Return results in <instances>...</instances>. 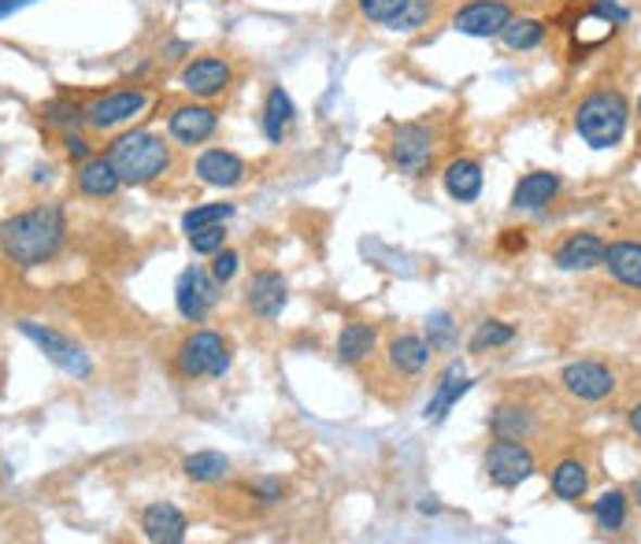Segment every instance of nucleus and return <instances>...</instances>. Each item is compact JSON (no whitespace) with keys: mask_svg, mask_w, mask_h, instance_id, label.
Listing matches in <instances>:
<instances>
[{"mask_svg":"<svg viewBox=\"0 0 641 544\" xmlns=\"http://www.w3.org/2000/svg\"><path fill=\"white\" fill-rule=\"evenodd\" d=\"M186 515L175 504H149L141 515V533L156 544H178L186 541Z\"/></svg>","mask_w":641,"mask_h":544,"instance_id":"dca6fc26","label":"nucleus"},{"mask_svg":"<svg viewBox=\"0 0 641 544\" xmlns=\"http://www.w3.org/2000/svg\"><path fill=\"white\" fill-rule=\"evenodd\" d=\"M390 152H393V163L401 167V175L419 178L423 170L430 167V160H435V134L423 123H401L393 130Z\"/></svg>","mask_w":641,"mask_h":544,"instance_id":"0eeeda50","label":"nucleus"},{"mask_svg":"<svg viewBox=\"0 0 641 544\" xmlns=\"http://www.w3.org/2000/svg\"><path fill=\"white\" fill-rule=\"evenodd\" d=\"M427 333H430V349H441V344L453 341V322H449V315L427 319Z\"/></svg>","mask_w":641,"mask_h":544,"instance_id":"e433bc0d","label":"nucleus"},{"mask_svg":"<svg viewBox=\"0 0 641 544\" xmlns=\"http://www.w3.org/2000/svg\"><path fill=\"white\" fill-rule=\"evenodd\" d=\"M556 193H560V175H553V170H535V175L519 178L516 193H512V207H519V212H538V207H545Z\"/></svg>","mask_w":641,"mask_h":544,"instance_id":"6ab92c4d","label":"nucleus"},{"mask_svg":"<svg viewBox=\"0 0 641 544\" xmlns=\"http://www.w3.org/2000/svg\"><path fill=\"white\" fill-rule=\"evenodd\" d=\"M630 496H634V504L641 507V475L634 478V482H630Z\"/></svg>","mask_w":641,"mask_h":544,"instance_id":"c03bdc74","label":"nucleus"},{"mask_svg":"<svg viewBox=\"0 0 641 544\" xmlns=\"http://www.w3.org/2000/svg\"><path fill=\"white\" fill-rule=\"evenodd\" d=\"M375 341H378V333L367 322H345L341 326V333H338V359L352 367V363L372 356Z\"/></svg>","mask_w":641,"mask_h":544,"instance_id":"b1692460","label":"nucleus"},{"mask_svg":"<svg viewBox=\"0 0 641 544\" xmlns=\"http://www.w3.org/2000/svg\"><path fill=\"white\" fill-rule=\"evenodd\" d=\"M504 45L508 49H516V52H527V49H538L541 45V38H545V26H541V20H512L508 26H504Z\"/></svg>","mask_w":641,"mask_h":544,"instance_id":"c756f323","label":"nucleus"},{"mask_svg":"<svg viewBox=\"0 0 641 544\" xmlns=\"http://www.w3.org/2000/svg\"><path fill=\"white\" fill-rule=\"evenodd\" d=\"M189 244H193V252H201V256H215L219 249H227V230H223V223L215 226H201V230L186 233Z\"/></svg>","mask_w":641,"mask_h":544,"instance_id":"473e14b6","label":"nucleus"},{"mask_svg":"<svg viewBox=\"0 0 641 544\" xmlns=\"http://www.w3.org/2000/svg\"><path fill=\"white\" fill-rule=\"evenodd\" d=\"M419 511H423V515H435V511H438V504H435V501H423V504H419Z\"/></svg>","mask_w":641,"mask_h":544,"instance_id":"a18cd8bd","label":"nucleus"},{"mask_svg":"<svg viewBox=\"0 0 641 544\" xmlns=\"http://www.w3.org/2000/svg\"><path fill=\"white\" fill-rule=\"evenodd\" d=\"M230 215H234V204H201V207H193V212L183 215V230L193 233V230H201V226L227 223Z\"/></svg>","mask_w":641,"mask_h":544,"instance_id":"7c9ffc66","label":"nucleus"},{"mask_svg":"<svg viewBox=\"0 0 641 544\" xmlns=\"http://www.w3.org/2000/svg\"><path fill=\"white\" fill-rule=\"evenodd\" d=\"M183 86L193 97H204V101L208 97H219L230 86V67L215 56H201L183 71Z\"/></svg>","mask_w":641,"mask_h":544,"instance_id":"2eb2a0df","label":"nucleus"},{"mask_svg":"<svg viewBox=\"0 0 641 544\" xmlns=\"http://www.w3.org/2000/svg\"><path fill=\"white\" fill-rule=\"evenodd\" d=\"M638 115H641V101H638Z\"/></svg>","mask_w":641,"mask_h":544,"instance_id":"de8ad7c7","label":"nucleus"},{"mask_svg":"<svg viewBox=\"0 0 641 544\" xmlns=\"http://www.w3.org/2000/svg\"><path fill=\"white\" fill-rule=\"evenodd\" d=\"M560 382H564V389L575 401H586V404H598L604 396L616 393V375H612L604 363H593V359L567 363V367L560 370Z\"/></svg>","mask_w":641,"mask_h":544,"instance_id":"1a4fd4ad","label":"nucleus"},{"mask_svg":"<svg viewBox=\"0 0 641 544\" xmlns=\"http://www.w3.org/2000/svg\"><path fill=\"white\" fill-rule=\"evenodd\" d=\"M108 160L115 163L123 186H146V181L160 178L171 167V149L164 138L149 130H130L108 149Z\"/></svg>","mask_w":641,"mask_h":544,"instance_id":"7ed1b4c3","label":"nucleus"},{"mask_svg":"<svg viewBox=\"0 0 641 544\" xmlns=\"http://www.w3.org/2000/svg\"><path fill=\"white\" fill-rule=\"evenodd\" d=\"M215 123H219V115L212 112V107H201V104H186V107H175L167 119V130L175 141L183 144H201L215 134Z\"/></svg>","mask_w":641,"mask_h":544,"instance_id":"ddd939ff","label":"nucleus"},{"mask_svg":"<svg viewBox=\"0 0 641 544\" xmlns=\"http://www.w3.org/2000/svg\"><path fill=\"white\" fill-rule=\"evenodd\" d=\"M252 489H256V496H260V501H264V504L282 501V482H275V478H264V482H256Z\"/></svg>","mask_w":641,"mask_h":544,"instance_id":"58836bf2","label":"nucleus"},{"mask_svg":"<svg viewBox=\"0 0 641 544\" xmlns=\"http://www.w3.org/2000/svg\"><path fill=\"white\" fill-rule=\"evenodd\" d=\"M430 344L423 338H415V333H404V338H393L390 341V363L401 375H419L423 367L430 363Z\"/></svg>","mask_w":641,"mask_h":544,"instance_id":"393cba45","label":"nucleus"},{"mask_svg":"<svg viewBox=\"0 0 641 544\" xmlns=\"http://www.w3.org/2000/svg\"><path fill=\"white\" fill-rule=\"evenodd\" d=\"M20 333L26 341H34L38 349L45 352V359L52 363V367H60L63 375H71V378H89L93 375V363H89V356L83 349H78L71 338H63L60 330H52V326H41V322H30V319H23L20 322Z\"/></svg>","mask_w":641,"mask_h":544,"instance_id":"39448f33","label":"nucleus"},{"mask_svg":"<svg viewBox=\"0 0 641 544\" xmlns=\"http://www.w3.org/2000/svg\"><path fill=\"white\" fill-rule=\"evenodd\" d=\"M627 419H630V430H634L638 438H641V404L630 407V415H627Z\"/></svg>","mask_w":641,"mask_h":544,"instance_id":"37998d69","label":"nucleus"},{"mask_svg":"<svg viewBox=\"0 0 641 544\" xmlns=\"http://www.w3.org/2000/svg\"><path fill=\"white\" fill-rule=\"evenodd\" d=\"M549 485H553L556 501H582L586 489H590V475H586L579 459H560L553 475H549Z\"/></svg>","mask_w":641,"mask_h":544,"instance_id":"5701e85b","label":"nucleus"},{"mask_svg":"<svg viewBox=\"0 0 641 544\" xmlns=\"http://www.w3.org/2000/svg\"><path fill=\"white\" fill-rule=\"evenodd\" d=\"M512 23V8L504 0H475L453 15V26L467 38H501Z\"/></svg>","mask_w":641,"mask_h":544,"instance_id":"9d476101","label":"nucleus"},{"mask_svg":"<svg viewBox=\"0 0 641 544\" xmlns=\"http://www.w3.org/2000/svg\"><path fill=\"white\" fill-rule=\"evenodd\" d=\"M535 475V456L523 441L497 438L486 452V478L501 489H516Z\"/></svg>","mask_w":641,"mask_h":544,"instance_id":"423d86ee","label":"nucleus"},{"mask_svg":"<svg viewBox=\"0 0 641 544\" xmlns=\"http://www.w3.org/2000/svg\"><path fill=\"white\" fill-rule=\"evenodd\" d=\"M501 244H504L508 252H523V249H527V238H523V230H504Z\"/></svg>","mask_w":641,"mask_h":544,"instance_id":"ea45409f","label":"nucleus"},{"mask_svg":"<svg viewBox=\"0 0 641 544\" xmlns=\"http://www.w3.org/2000/svg\"><path fill=\"white\" fill-rule=\"evenodd\" d=\"M78 189H83L86 197H115V189L123 186L120 170H115V163L108 156H89L83 160V167H78Z\"/></svg>","mask_w":641,"mask_h":544,"instance_id":"a211bd4d","label":"nucleus"},{"mask_svg":"<svg viewBox=\"0 0 641 544\" xmlns=\"http://www.w3.org/2000/svg\"><path fill=\"white\" fill-rule=\"evenodd\" d=\"M212 275H215V282L219 286H227L234 275H238V252H230V249H219L212 256Z\"/></svg>","mask_w":641,"mask_h":544,"instance_id":"f704fd0d","label":"nucleus"},{"mask_svg":"<svg viewBox=\"0 0 641 544\" xmlns=\"http://www.w3.org/2000/svg\"><path fill=\"white\" fill-rule=\"evenodd\" d=\"M67 233V219L56 204H38L30 212H20L4 223L0 241H4V256L20 267H38V263L52 260Z\"/></svg>","mask_w":641,"mask_h":544,"instance_id":"f257e3e1","label":"nucleus"},{"mask_svg":"<svg viewBox=\"0 0 641 544\" xmlns=\"http://www.w3.org/2000/svg\"><path fill=\"white\" fill-rule=\"evenodd\" d=\"M472 389V382L464 378V363H453V367L441 375V382L435 389V396H430V404H427V422H441L449 415V407H453L460 396Z\"/></svg>","mask_w":641,"mask_h":544,"instance_id":"412c9836","label":"nucleus"},{"mask_svg":"<svg viewBox=\"0 0 641 544\" xmlns=\"http://www.w3.org/2000/svg\"><path fill=\"white\" fill-rule=\"evenodd\" d=\"M512 338H516V330H512L508 322H482L475 330V338H472V352H486V349H501V344H508Z\"/></svg>","mask_w":641,"mask_h":544,"instance_id":"2f4dec72","label":"nucleus"},{"mask_svg":"<svg viewBox=\"0 0 641 544\" xmlns=\"http://www.w3.org/2000/svg\"><path fill=\"white\" fill-rule=\"evenodd\" d=\"M286 301H290V293H286L282 275H275V270H256V275L249 278L246 304L252 307V315H260V319H278Z\"/></svg>","mask_w":641,"mask_h":544,"instance_id":"f8f14e48","label":"nucleus"},{"mask_svg":"<svg viewBox=\"0 0 641 544\" xmlns=\"http://www.w3.org/2000/svg\"><path fill=\"white\" fill-rule=\"evenodd\" d=\"M149 97L141 93V89H120V93H108L101 101H93L86 107V123L93 126V130H112V126H120L126 119H134V115L146 107Z\"/></svg>","mask_w":641,"mask_h":544,"instance_id":"9b49d317","label":"nucleus"},{"mask_svg":"<svg viewBox=\"0 0 641 544\" xmlns=\"http://www.w3.org/2000/svg\"><path fill=\"white\" fill-rule=\"evenodd\" d=\"M23 4H30V0H0V15L8 20V15H12L15 8H23Z\"/></svg>","mask_w":641,"mask_h":544,"instance_id":"79ce46f5","label":"nucleus"},{"mask_svg":"<svg viewBox=\"0 0 641 544\" xmlns=\"http://www.w3.org/2000/svg\"><path fill=\"white\" fill-rule=\"evenodd\" d=\"M183 470L189 482H219V478H227L230 459L223 452H193V456H186Z\"/></svg>","mask_w":641,"mask_h":544,"instance_id":"c85d7f7f","label":"nucleus"},{"mask_svg":"<svg viewBox=\"0 0 641 544\" xmlns=\"http://www.w3.org/2000/svg\"><path fill=\"white\" fill-rule=\"evenodd\" d=\"M445 193L460 204H472L482 193V167L475 160H453L445 167Z\"/></svg>","mask_w":641,"mask_h":544,"instance_id":"4be33fe9","label":"nucleus"},{"mask_svg":"<svg viewBox=\"0 0 641 544\" xmlns=\"http://www.w3.org/2000/svg\"><path fill=\"white\" fill-rule=\"evenodd\" d=\"M604 267L612 270V278L627 289H641V241H616L608 244Z\"/></svg>","mask_w":641,"mask_h":544,"instance_id":"aec40b11","label":"nucleus"},{"mask_svg":"<svg viewBox=\"0 0 641 544\" xmlns=\"http://www.w3.org/2000/svg\"><path fill=\"white\" fill-rule=\"evenodd\" d=\"M490 430H493V438L523 441L530 430H535V419H530L527 407H519V404H501V407L493 412V419H490Z\"/></svg>","mask_w":641,"mask_h":544,"instance_id":"bb28decb","label":"nucleus"},{"mask_svg":"<svg viewBox=\"0 0 641 544\" xmlns=\"http://www.w3.org/2000/svg\"><path fill=\"white\" fill-rule=\"evenodd\" d=\"M175 367L183 378H223L230 370V344L212 330H197L178 344Z\"/></svg>","mask_w":641,"mask_h":544,"instance_id":"20e7f679","label":"nucleus"},{"mask_svg":"<svg viewBox=\"0 0 641 544\" xmlns=\"http://www.w3.org/2000/svg\"><path fill=\"white\" fill-rule=\"evenodd\" d=\"M409 4L412 0H360V12H364V20H372V23H393Z\"/></svg>","mask_w":641,"mask_h":544,"instance_id":"72a5a7b5","label":"nucleus"},{"mask_svg":"<svg viewBox=\"0 0 641 544\" xmlns=\"http://www.w3.org/2000/svg\"><path fill=\"white\" fill-rule=\"evenodd\" d=\"M630 104L619 89H598L575 107V134L590 149H616L627 134Z\"/></svg>","mask_w":641,"mask_h":544,"instance_id":"f03ea898","label":"nucleus"},{"mask_svg":"<svg viewBox=\"0 0 641 544\" xmlns=\"http://www.w3.org/2000/svg\"><path fill=\"white\" fill-rule=\"evenodd\" d=\"M293 126V101H290V93H286L282 86H275L267 93V104H264V134H267V141H282L286 138V130Z\"/></svg>","mask_w":641,"mask_h":544,"instance_id":"a878e982","label":"nucleus"},{"mask_svg":"<svg viewBox=\"0 0 641 544\" xmlns=\"http://www.w3.org/2000/svg\"><path fill=\"white\" fill-rule=\"evenodd\" d=\"M197 178H201L204 186L230 189V186H238V181L246 178V163H241L227 149H208L204 156L197 160Z\"/></svg>","mask_w":641,"mask_h":544,"instance_id":"f3484780","label":"nucleus"},{"mask_svg":"<svg viewBox=\"0 0 641 544\" xmlns=\"http://www.w3.org/2000/svg\"><path fill=\"white\" fill-rule=\"evenodd\" d=\"M78 119H86V112H78V107H67V104L49 107V123H56V126H75Z\"/></svg>","mask_w":641,"mask_h":544,"instance_id":"4c0bfd02","label":"nucleus"},{"mask_svg":"<svg viewBox=\"0 0 641 544\" xmlns=\"http://www.w3.org/2000/svg\"><path fill=\"white\" fill-rule=\"evenodd\" d=\"M527 4H538V0H527Z\"/></svg>","mask_w":641,"mask_h":544,"instance_id":"49530a36","label":"nucleus"},{"mask_svg":"<svg viewBox=\"0 0 641 544\" xmlns=\"http://www.w3.org/2000/svg\"><path fill=\"white\" fill-rule=\"evenodd\" d=\"M67 152H71V160H89V144L83 138H75V134L67 138Z\"/></svg>","mask_w":641,"mask_h":544,"instance_id":"a19ab883","label":"nucleus"},{"mask_svg":"<svg viewBox=\"0 0 641 544\" xmlns=\"http://www.w3.org/2000/svg\"><path fill=\"white\" fill-rule=\"evenodd\" d=\"M593 522H598V530L604 533H619L623 526H627V496H623L619 489L601 493L598 501H593Z\"/></svg>","mask_w":641,"mask_h":544,"instance_id":"cd10ccee","label":"nucleus"},{"mask_svg":"<svg viewBox=\"0 0 641 544\" xmlns=\"http://www.w3.org/2000/svg\"><path fill=\"white\" fill-rule=\"evenodd\" d=\"M175 304L178 315L189 322H201L215 304H219V282L201 267H186L175 282Z\"/></svg>","mask_w":641,"mask_h":544,"instance_id":"6e6552de","label":"nucleus"},{"mask_svg":"<svg viewBox=\"0 0 641 544\" xmlns=\"http://www.w3.org/2000/svg\"><path fill=\"white\" fill-rule=\"evenodd\" d=\"M608 256V244L598 233H571L564 244L556 249V267L560 270H593L601 267Z\"/></svg>","mask_w":641,"mask_h":544,"instance_id":"4468645a","label":"nucleus"},{"mask_svg":"<svg viewBox=\"0 0 641 544\" xmlns=\"http://www.w3.org/2000/svg\"><path fill=\"white\" fill-rule=\"evenodd\" d=\"M427 12H430L427 0H412V4L404 8V12L397 15V20H393L390 26H393V30H415V26H419L423 20H427Z\"/></svg>","mask_w":641,"mask_h":544,"instance_id":"c9c22d12","label":"nucleus"}]
</instances>
